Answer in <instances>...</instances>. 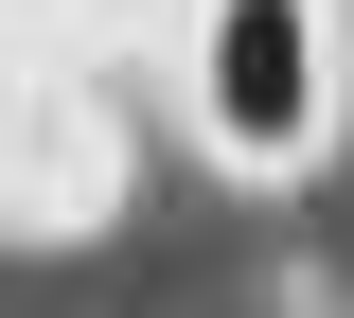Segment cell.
Instances as JSON below:
<instances>
[{"instance_id": "1", "label": "cell", "mask_w": 354, "mask_h": 318, "mask_svg": "<svg viewBox=\"0 0 354 318\" xmlns=\"http://www.w3.org/2000/svg\"><path fill=\"white\" fill-rule=\"evenodd\" d=\"M195 124L230 177H301L337 141V18L319 0H213L195 18Z\"/></svg>"}]
</instances>
